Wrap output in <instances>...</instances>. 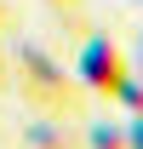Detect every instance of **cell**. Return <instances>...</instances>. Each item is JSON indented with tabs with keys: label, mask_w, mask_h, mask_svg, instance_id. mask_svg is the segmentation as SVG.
<instances>
[{
	"label": "cell",
	"mask_w": 143,
	"mask_h": 149,
	"mask_svg": "<svg viewBox=\"0 0 143 149\" xmlns=\"http://www.w3.org/2000/svg\"><path fill=\"white\" fill-rule=\"evenodd\" d=\"M6 57H12V86L23 92L29 109H46V115H63V120H80V80L63 57L35 35H12L6 40Z\"/></svg>",
	"instance_id": "obj_1"
},
{
	"label": "cell",
	"mask_w": 143,
	"mask_h": 149,
	"mask_svg": "<svg viewBox=\"0 0 143 149\" xmlns=\"http://www.w3.org/2000/svg\"><path fill=\"white\" fill-rule=\"evenodd\" d=\"M132 74V52H126V40L115 35H86L80 40V52H74V80H80V92L109 103V97L120 92V80Z\"/></svg>",
	"instance_id": "obj_2"
},
{
	"label": "cell",
	"mask_w": 143,
	"mask_h": 149,
	"mask_svg": "<svg viewBox=\"0 0 143 149\" xmlns=\"http://www.w3.org/2000/svg\"><path fill=\"white\" fill-rule=\"evenodd\" d=\"M17 149H80V120H63V115L35 109L17 126Z\"/></svg>",
	"instance_id": "obj_3"
},
{
	"label": "cell",
	"mask_w": 143,
	"mask_h": 149,
	"mask_svg": "<svg viewBox=\"0 0 143 149\" xmlns=\"http://www.w3.org/2000/svg\"><path fill=\"white\" fill-rule=\"evenodd\" d=\"M80 149H126V120L120 115H80Z\"/></svg>",
	"instance_id": "obj_4"
},
{
	"label": "cell",
	"mask_w": 143,
	"mask_h": 149,
	"mask_svg": "<svg viewBox=\"0 0 143 149\" xmlns=\"http://www.w3.org/2000/svg\"><path fill=\"white\" fill-rule=\"evenodd\" d=\"M23 29V17H17V6H12V0H0V40H12Z\"/></svg>",
	"instance_id": "obj_5"
},
{
	"label": "cell",
	"mask_w": 143,
	"mask_h": 149,
	"mask_svg": "<svg viewBox=\"0 0 143 149\" xmlns=\"http://www.w3.org/2000/svg\"><path fill=\"white\" fill-rule=\"evenodd\" d=\"M126 149H143V115L126 120Z\"/></svg>",
	"instance_id": "obj_6"
},
{
	"label": "cell",
	"mask_w": 143,
	"mask_h": 149,
	"mask_svg": "<svg viewBox=\"0 0 143 149\" xmlns=\"http://www.w3.org/2000/svg\"><path fill=\"white\" fill-rule=\"evenodd\" d=\"M0 92H12V57H6V40H0Z\"/></svg>",
	"instance_id": "obj_7"
},
{
	"label": "cell",
	"mask_w": 143,
	"mask_h": 149,
	"mask_svg": "<svg viewBox=\"0 0 143 149\" xmlns=\"http://www.w3.org/2000/svg\"><path fill=\"white\" fill-rule=\"evenodd\" d=\"M46 6H52L57 17H69V12H80V6H86V0H46Z\"/></svg>",
	"instance_id": "obj_8"
},
{
	"label": "cell",
	"mask_w": 143,
	"mask_h": 149,
	"mask_svg": "<svg viewBox=\"0 0 143 149\" xmlns=\"http://www.w3.org/2000/svg\"><path fill=\"white\" fill-rule=\"evenodd\" d=\"M132 74H143V40L132 46Z\"/></svg>",
	"instance_id": "obj_9"
},
{
	"label": "cell",
	"mask_w": 143,
	"mask_h": 149,
	"mask_svg": "<svg viewBox=\"0 0 143 149\" xmlns=\"http://www.w3.org/2000/svg\"><path fill=\"white\" fill-rule=\"evenodd\" d=\"M137 12H143V0H137Z\"/></svg>",
	"instance_id": "obj_10"
}]
</instances>
